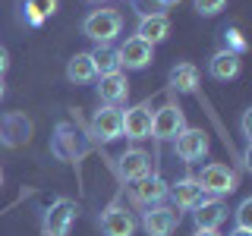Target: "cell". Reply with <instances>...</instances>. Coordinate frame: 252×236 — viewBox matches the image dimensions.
<instances>
[{
    "label": "cell",
    "instance_id": "6da1fadb",
    "mask_svg": "<svg viewBox=\"0 0 252 236\" xmlns=\"http://www.w3.org/2000/svg\"><path fill=\"white\" fill-rule=\"evenodd\" d=\"M123 31V16L117 10H92L82 19V35L94 44H110Z\"/></svg>",
    "mask_w": 252,
    "mask_h": 236
},
{
    "label": "cell",
    "instance_id": "7a4b0ae2",
    "mask_svg": "<svg viewBox=\"0 0 252 236\" xmlns=\"http://www.w3.org/2000/svg\"><path fill=\"white\" fill-rule=\"evenodd\" d=\"M195 179H199V186L205 189V195H215V199H224V195L236 192V186H240L236 170L227 167V164H205Z\"/></svg>",
    "mask_w": 252,
    "mask_h": 236
},
{
    "label": "cell",
    "instance_id": "3957f363",
    "mask_svg": "<svg viewBox=\"0 0 252 236\" xmlns=\"http://www.w3.org/2000/svg\"><path fill=\"white\" fill-rule=\"evenodd\" d=\"M76 202L73 199H57L47 205L41 214V236H66L69 227L76 224Z\"/></svg>",
    "mask_w": 252,
    "mask_h": 236
},
{
    "label": "cell",
    "instance_id": "277c9868",
    "mask_svg": "<svg viewBox=\"0 0 252 236\" xmlns=\"http://www.w3.org/2000/svg\"><path fill=\"white\" fill-rule=\"evenodd\" d=\"M51 151L57 161H79V157L89 151V142L79 136V129L73 123H60L51 136Z\"/></svg>",
    "mask_w": 252,
    "mask_h": 236
},
{
    "label": "cell",
    "instance_id": "5b68a950",
    "mask_svg": "<svg viewBox=\"0 0 252 236\" xmlns=\"http://www.w3.org/2000/svg\"><path fill=\"white\" fill-rule=\"evenodd\" d=\"M186 129V114L180 104H164L161 110L152 114V136L158 142H173Z\"/></svg>",
    "mask_w": 252,
    "mask_h": 236
},
{
    "label": "cell",
    "instance_id": "8992f818",
    "mask_svg": "<svg viewBox=\"0 0 252 236\" xmlns=\"http://www.w3.org/2000/svg\"><path fill=\"white\" fill-rule=\"evenodd\" d=\"M180 224V211L170 205H152L148 211H142V230L148 236H170Z\"/></svg>",
    "mask_w": 252,
    "mask_h": 236
},
{
    "label": "cell",
    "instance_id": "52a82bcc",
    "mask_svg": "<svg viewBox=\"0 0 252 236\" xmlns=\"http://www.w3.org/2000/svg\"><path fill=\"white\" fill-rule=\"evenodd\" d=\"M32 139V120L19 110H10V114L0 117V145L6 148H22Z\"/></svg>",
    "mask_w": 252,
    "mask_h": 236
},
{
    "label": "cell",
    "instance_id": "ba28073f",
    "mask_svg": "<svg viewBox=\"0 0 252 236\" xmlns=\"http://www.w3.org/2000/svg\"><path fill=\"white\" fill-rule=\"evenodd\" d=\"M173 148H177V157L186 164H199L202 157H208V132L205 129H186L173 139Z\"/></svg>",
    "mask_w": 252,
    "mask_h": 236
},
{
    "label": "cell",
    "instance_id": "9c48e42d",
    "mask_svg": "<svg viewBox=\"0 0 252 236\" xmlns=\"http://www.w3.org/2000/svg\"><path fill=\"white\" fill-rule=\"evenodd\" d=\"M129 199L142 205V208H152V205H161L167 199V183H164L158 173H148L142 179H132L129 183Z\"/></svg>",
    "mask_w": 252,
    "mask_h": 236
},
{
    "label": "cell",
    "instance_id": "30bf717a",
    "mask_svg": "<svg viewBox=\"0 0 252 236\" xmlns=\"http://www.w3.org/2000/svg\"><path fill=\"white\" fill-rule=\"evenodd\" d=\"M92 136L98 142H117L123 136V110L104 104L92 117Z\"/></svg>",
    "mask_w": 252,
    "mask_h": 236
},
{
    "label": "cell",
    "instance_id": "8fae6325",
    "mask_svg": "<svg viewBox=\"0 0 252 236\" xmlns=\"http://www.w3.org/2000/svg\"><path fill=\"white\" fill-rule=\"evenodd\" d=\"M98 227H101L104 236H132V233H136V217H132L123 205L114 202V205H107V208L101 211Z\"/></svg>",
    "mask_w": 252,
    "mask_h": 236
},
{
    "label": "cell",
    "instance_id": "7c38bea8",
    "mask_svg": "<svg viewBox=\"0 0 252 236\" xmlns=\"http://www.w3.org/2000/svg\"><path fill=\"white\" fill-rule=\"evenodd\" d=\"M117 57H120V69H145L155 60V47L132 35L117 47Z\"/></svg>",
    "mask_w": 252,
    "mask_h": 236
},
{
    "label": "cell",
    "instance_id": "4fadbf2b",
    "mask_svg": "<svg viewBox=\"0 0 252 236\" xmlns=\"http://www.w3.org/2000/svg\"><path fill=\"white\" fill-rule=\"evenodd\" d=\"M167 195L173 199V208H177V211H192V208H199V205L208 199V195H205V189L199 186V179H195V177H183V179H177L173 186H167Z\"/></svg>",
    "mask_w": 252,
    "mask_h": 236
},
{
    "label": "cell",
    "instance_id": "5bb4252c",
    "mask_svg": "<svg viewBox=\"0 0 252 236\" xmlns=\"http://www.w3.org/2000/svg\"><path fill=\"white\" fill-rule=\"evenodd\" d=\"M123 136L132 142L152 139V104L148 101H142V104L129 107L123 114Z\"/></svg>",
    "mask_w": 252,
    "mask_h": 236
},
{
    "label": "cell",
    "instance_id": "9a60e30c",
    "mask_svg": "<svg viewBox=\"0 0 252 236\" xmlns=\"http://www.w3.org/2000/svg\"><path fill=\"white\" fill-rule=\"evenodd\" d=\"M117 173H120V179H126V183L148 177L152 173V154L142 151V148H129V151H123L117 157Z\"/></svg>",
    "mask_w": 252,
    "mask_h": 236
},
{
    "label": "cell",
    "instance_id": "2e32d148",
    "mask_svg": "<svg viewBox=\"0 0 252 236\" xmlns=\"http://www.w3.org/2000/svg\"><path fill=\"white\" fill-rule=\"evenodd\" d=\"M170 35V19L164 13H142L139 26H136V38H142L145 44H161Z\"/></svg>",
    "mask_w": 252,
    "mask_h": 236
},
{
    "label": "cell",
    "instance_id": "e0dca14e",
    "mask_svg": "<svg viewBox=\"0 0 252 236\" xmlns=\"http://www.w3.org/2000/svg\"><path fill=\"white\" fill-rule=\"evenodd\" d=\"M192 220H195V230H218L227 220V205L215 195H208L199 208H192Z\"/></svg>",
    "mask_w": 252,
    "mask_h": 236
},
{
    "label": "cell",
    "instance_id": "ac0fdd59",
    "mask_svg": "<svg viewBox=\"0 0 252 236\" xmlns=\"http://www.w3.org/2000/svg\"><path fill=\"white\" fill-rule=\"evenodd\" d=\"M98 98L110 107H120L126 98H129V82H126V73H110V76H98Z\"/></svg>",
    "mask_w": 252,
    "mask_h": 236
},
{
    "label": "cell",
    "instance_id": "d6986e66",
    "mask_svg": "<svg viewBox=\"0 0 252 236\" xmlns=\"http://www.w3.org/2000/svg\"><path fill=\"white\" fill-rule=\"evenodd\" d=\"M240 69H243L240 54H230V51H215L208 60V76L215 82H230V79L240 76Z\"/></svg>",
    "mask_w": 252,
    "mask_h": 236
},
{
    "label": "cell",
    "instance_id": "ffe728a7",
    "mask_svg": "<svg viewBox=\"0 0 252 236\" xmlns=\"http://www.w3.org/2000/svg\"><path fill=\"white\" fill-rule=\"evenodd\" d=\"M57 6H60V0H19L22 19H26V26H32V29L44 26V22L57 13Z\"/></svg>",
    "mask_w": 252,
    "mask_h": 236
},
{
    "label": "cell",
    "instance_id": "44dd1931",
    "mask_svg": "<svg viewBox=\"0 0 252 236\" xmlns=\"http://www.w3.org/2000/svg\"><path fill=\"white\" fill-rule=\"evenodd\" d=\"M66 79L73 85H89L98 79V73H94V66H92V54L89 51H79L73 60L66 63Z\"/></svg>",
    "mask_w": 252,
    "mask_h": 236
},
{
    "label": "cell",
    "instance_id": "7402d4cb",
    "mask_svg": "<svg viewBox=\"0 0 252 236\" xmlns=\"http://www.w3.org/2000/svg\"><path fill=\"white\" fill-rule=\"evenodd\" d=\"M170 88L180 94H195V88H199V69L192 63H177L170 69Z\"/></svg>",
    "mask_w": 252,
    "mask_h": 236
},
{
    "label": "cell",
    "instance_id": "603a6c76",
    "mask_svg": "<svg viewBox=\"0 0 252 236\" xmlns=\"http://www.w3.org/2000/svg\"><path fill=\"white\" fill-rule=\"evenodd\" d=\"M92 54V66L98 76H110V73H120V57H117V47L114 44H98Z\"/></svg>",
    "mask_w": 252,
    "mask_h": 236
},
{
    "label": "cell",
    "instance_id": "cb8c5ba5",
    "mask_svg": "<svg viewBox=\"0 0 252 236\" xmlns=\"http://www.w3.org/2000/svg\"><path fill=\"white\" fill-rule=\"evenodd\" d=\"M224 51H230V54H246V41H243V35H240V29H227L224 31Z\"/></svg>",
    "mask_w": 252,
    "mask_h": 236
},
{
    "label": "cell",
    "instance_id": "d4e9b609",
    "mask_svg": "<svg viewBox=\"0 0 252 236\" xmlns=\"http://www.w3.org/2000/svg\"><path fill=\"white\" fill-rule=\"evenodd\" d=\"M236 230H252V199H243L236 208Z\"/></svg>",
    "mask_w": 252,
    "mask_h": 236
},
{
    "label": "cell",
    "instance_id": "484cf974",
    "mask_svg": "<svg viewBox=\"0 0 252 236\" xmlns=\"http://www.w3.org/2000/svg\"><path fill=\"white\" fill-rule=\"evenodd\" d=\"M227 6V0H195V13L199 16H218Z\"/></svg>",
    "mask_w": 252,
    "mask_h": 236
},
{
    "label": "cell",
    "instance_id": "4316f807",
    "mask_svg": "<svg viewBox=\"0 0 252 236\" xmlns=\"http://www.w3.org/2000/svg\"><path fill=\"white\" fill-rule=\"evenodd\" d=\"M249 123H252V110H246V114H243V142H246V145H249Z\"/></svg>",
    "mask_w": 252,
    "mask_h": 236
},
{
    "label": "cell",
    "instance_id": "83f0119b",
    "mask_svg": "<svg viewBox=\"0 0 252 236\" xmlns=\"http://www.w3.org/2000/svg\"><path fill=\"white\" fill-rule=\"evenodd\" d=\"M6 66H10V54H6L3 47H0V76L6 73Z\"/></svg>",
    "mask_w": 252,
    "mask_h": 236
},
{
    "label": "cell",
    "instance_id": "f1b7e54d",
    "mask_svg": "<svg viewBox=\"0 0 252 236\" xmlns=\"http://www.w3.org/2000/svg\"><path fill=\"white\" fill-rule=\"evenodd\" d=\"M155 3H158V6H164V10H167V6H177L180 0H155Z\"/></svg>",
    "mask_w": 252,
    "mask_h": 236
},
{
    "label": "cell",
    "instance_id": "f546056e",
    "mask_svg": "<svg viewBox=\"0 0 252 236\" xmlns=\"http://www.w3.org/2000/svg\"><path fill=\"white\" fill-rule=\"evenodd\" d=\"M192 236H220V233H218V230H195Z\"/></svg>",
    "mask_w": 252,
    "mask_h": 236
},
{
    "label": "cell",
    "instance_id": "4dcf8cb0",
    "mask_svg": "<svg viewBox=\"0 0 252 236\" xmlns=\"http://www.w3.org/2000/svg\"><path fill=\"white\" fill-rule=\"evenodd\" d=\"M230 236H252V230H233Z\"/></svg>",
    "mask_w": 252,
    "mask_h": 236
},
{
    "label": "cell",
    "instance_id": "1f68e13d",
    "mask_svg": "<svg viewBox=\"0 0 252 236\" xmlns=\"http://www.w3.org/2000/svg\"><path fill=\"white\" fill-rule=\"evenodd\" d=\"M0 98H3V79H0Z\"/></svg>",
    "mask_w": 252,
    "mask_h": 236
},
{
    "label": "cell",
    "instance_id": "d6a6232c",
    "mask_svg": "<svg viewBox=\"0 0 252 236\" xmlns=\"http://www.w3.org/2000/svg\"><path fill=\"white\" fill-rule=\"evenodd\" d=\"M0 186H3V170H0Z\"/></svg>",
    "mask_w": 252,
    "mask_h": 236
},
{
    "label": "cell",
    "instance_id": "836d02e7",
    "mask_svg": "<svg viewBox=\"0 0 252 236\" xmlns=\"http://www.w3.org/2000/svg\"><path fill=\"white\" fill-rule=\"evenodd\" d=\"M89 3H101V0H89Z\"/></svg>",
    "mask_w": 252,
    "mask_h": 236
}]
</instances>
